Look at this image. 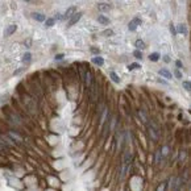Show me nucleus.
Listing matches in <instances>:
<instances>
[{"mask_svg":"<svg viewBox=\"0 0 191 191\" xmlns=\"http://www.w3.org/2000/svg\"><path fill=\"white\" fill-rule=\"evenodd\" d=\"M148 135L153 141H158V139H159V127L154 120L148 121Z\"/></svg>","mask_w":191,"mask_h":191,"instance_id":"nucleus-1","label":"nucleus"},{"mask_svg":"<svg viewBox=\"0 0 191 191\" xmlns=\"http://www.w3.org/2000/svg\"><path fill=\"white\" fill-rule=\"evenodd\" d=\"M141 25V18L140 17H135L132 21H129L128 24V30H131V32H135V30L139 28Z\"/></svg>","mask_w":191,"mask_h":191,"instance_id":"nucleus-2","label":"nucleus"},{"mask_svg":"<svg viewBox=\"0 0 191 191\" xmlns=\"http://www.w3.org/2000/svg\"><path fill=\"white\" fill-rule=\"evenodd\" d=\"M167 187L171 190H178L182 187V178L181 177H177L174 179H171V185H167Z\"/></svg>","mask_w":191,"mask_h":191,"instance_id":"nucleus-3","label":"nucleus"},{"mask_svg":"<svg viewBox=\"0 0 191 191\" xmlns=\"http://www.w3.org/2000/svg\"><path fill=\"white\" fill-rule=\"evenodd\" d=\"M82 16H83V12H75V13L70 17V22H69V26L75 25L76 22H78V21L82 18Z\"/></svg>","mask_w":191,"mask_h":191,"instance_id":"nucleus-4","label":"nucleus"},{"mask_svg":"<svg viewBox=\"0 0 191 191\" xmlns=\"http://www.w3.org/2000/svg\"><path fill=\"white\" fill-rule=\"evenodd\" d=\"M75 12H76V7H75V5H74V7H70V8H69L66 12H65V15L62 16V20H67V18H70Z\"/></svg>","mask_w":191,"mask_h":191,"instance_id":"nucleus-5","label":"nucleus"},{"mask_svg":"<svg viewBox=\"0 0 191 191\" xmlns=\"http://www.w3.org/2000/svg\"><path fill=\"white\" fill-rule=\"evenodd\" d=\"M98 9L100 11V12H109V11L112 9V5L108 4V3H100V4L98 5Z\"/></svg>","mask_w":191,"mask_h":191,"instance_id":"nucleus-6","label":"nucleus"},{"mask_svg":"<svg viewBox=\"0 0 191 191\" xmlns=\"http://www.w3.org/2000/svg\"><path fill=\"white\" fill-rule=\"evenodd\" d=\"M158 74L162 76V78H166V79H171L173 78V74L167 70V69H159L158 70Z\"/></svg>","mask_w":191,"mask_h":191,"instance_id":"nucleus-7","label":"nucleus"},{"mask_svg":"<svg viewBox=\"0 0 191 191\" xmlns=\"http://www.w3.org/2000/svg\"><path fill=\"white\" fill-rule=\"evenodd\" d=\"M32 18H34V20L38 21V22H44L45 20H46V17H45L44 13H38V12H33L32 13Z\"/></svg>","mask_w":191,"mask_h":191,"instance_id":"nucleus-8","label":"nucleus"},{"mask_svg":"<svg viewBox=\"0 0 191 191\" xmlns=\"http://www.w3.org/2000/svg\"><path fill=\"white\" fill-rule=\"evenodd\" d=\"M175 32L177 33H181V34H186L187 33V26L186 24H183V22H179L177 25V28H175Z\"/></svg>","mask_w":191,"mask_h":191,"instance_id":"nucleus-9","label":"nucleus"},{"mask_svg":"<svg viewBox=\"0 0 191 191\" xmlns=\"http://www.w3.org/2000/svg\"><path fill=\"white\" fill-rule=\"evenodd\" d=\"M98 21H99V24H102V25H108L109 24V18L104 16V15H100V16H98Z\"/></svg>","mask_w":191,"mask_h":191,"instance_id":"nucleus-10","label":"nucleus"},{"mask_svg":"<svg viewBox=\"0 0 191 191\" xmlns=\"http://www.w3.org/2000/svg\"><path fill=\"white\" fill-rule=\"evenodd\" d=\"M91 62H92L94 65H96V66H103L104 58H103V57H94V58L91 59Z\"/></svg>","mask_w":191,"mask_h":191,"instance_id":"nucleus-11","label":"nucleus"},{"mask_svg":"<svg viewBox=\"0 0 191 191\" xmlns=\"http://www.w3.org/2000/svg\"><path fill=\"white\" fill-rule=\"evenodd\" d=\"M16 29H17V25H16V24L9 25L8 28L5 29V36H11V34H13L15 32H16Z\"/></svg>","mask_w":191,"mask_h":191,"instance_id":"nucleus-12","label":"nucleus"},{"mask_svg":"<svg viewBox=\"0 0 191 191\" xmlns=\"http://www.w3.org/2000/svg\"><path fill=\"white\" fill-rule=\"evenodd\" d=\"M22 62L26 63V65H29L30 63V61H32V53H29V52H26L24 53V55H22Z\"/></svg>","mask_w":191,"mask_h":191,"instance_id":"nucleus-13","label":"nucleus"},{"mask_svg":"<svg viewBox=\"0 0 191 191\" xmlns=\"http://www.w3.org/2000/svg\"><path fill=\"white\" fill-rule=\"evenodd\" d=\"M109 76H111V79H112V81L116 83V85H119V83L121 82V81H120V76L117 75L115 71H111V72H109Z\"/></svg>","mask_w":191,"mask_h":191,"instance_id":"nucleus-14","label":"nucleus"},{"mask_svg":"<svg viewBox=\"0 0 191 191\" xmlns=\"http://www.w3.org/2000/svg\"><path fill=\"white\" fill-rule=\"evenodd\" d=\"M159 58H161V55H159V53H152L150 55H149V59L152 61V62H158L159 61Z\"/></svg>","mask_w":191,"mask_h":191,"instance_id":"nucleus-15","label":"nucleus"},{"mask_svg":"<svg viewBox=\"0 0 191 191\" xmlns=\"http://www.w3.org/2000/svg\"><path fill=\"white\" fill-rule=\"evenodd\" d=\"M44 22H45V25H46L48 28H50V26H53V25L55 24V18H54V17H49V18H46Z\"/></svg>","mask_w":191,"mask_h":191,"instance_id":"nucleus-16","label":"nucleus"},{"mask_svg":"<svg viewBox=\"0 0 191 191\" xmlns=\"http://www.w3.org/2000/svg\"><path fill=\"white\" fill-rule=\"evenodd\" d=\"M135 46L139 49V50H141V49H144V48H145V44H144V41H142V40H137L136 42H135Z\"/></svg>","mask_w":191,"mask_h":191,"instance_id":"nucleus-17","label":"nucleus"},{"mask_svg":"<svg viewBox=\"0 0 191 191\" xmlns=\"http://www.w3.org/2000/svg\"><path fill=\"white\" fill-rule=\"evenodd\" d=\"M139 115H140V119L142 120L144 123H148V117H146V113H145L142 109H140V111H139Z\"/></svg>","mask_w":191,"mask_h":191,"instance_id":"nucleus-18","label":"nucleus"},{"mask_svg":"<svg viewBox=\"0 0 191 191\" xmlns=\"http://www.w3.org/2000/svg\"><path fill=\"white\" fill-rule=\"evenodd\" d=\"M169 152H170L169 146H163V148L161 149V154H162V158L167 157V154H169Z\"/></svg>","mask_w":191,"mask_h":191,"instance_id":"nucleus-19","label":"nucleus"},{"mask_svg":"<svg viewBox=\"0 0 191 191\" xmlns=\"http://www.w3.org/2000/svg\"><path fill=\"white\" fill-rule=\"evenodd\" d=\"M161 161H162L161 150H157V152H156V163H161Z\"/></svg>","mask_w":191,"mask_h":191,"instance_id":"nucleus-20","label":"nucleus"},{"mask_svg":"<svg viewBox=\"0 0 191 191\" xmlns=\"http://www.w3.org/2000/svg\"><path fill=\"white\" fill-rule=\"evenodd\" d=\"M9 136H11V137H13V139L16 140V141H21V137L18 136L16 132H9Z\"/></svg>","mask_w":191,"mask_h":191,"instance_id":"nucleus-21","label":"nucleus"},{"mask_svg":"<svg viewBox=\"0 0 191 191\" xmlns=\"http://www.w3.org/2000/svg\"><path fill=\"white\" fill-rule=\"evenodd\" d=\"M182 86H183V88H185L186 91H189V92H190V90H191V83H190V82H187V81L183 82Z\"/></svg>","mask_w":191,"mask_h":191,"instance_id":"nucleus-22","label":"nucleus"},{"mask_svg":"<svg viewBox=\"0 0 191 191\" xmlns=\"http://www.w3.org/2000/svg\"><path fill=\"white\" fill-rule=\"evenodd\" d=\"M133 55H135L137 59H142V54H141V52L139 50V49H137V50H136L135 53H133Z\"/></svg>","mask_w":191,"mask_h":191,"instance_id":"nucleus-23","label":"nucleus"},{"mask_svg":"<svg viewBox=\"0 0 191 191\" xmlns=\"http://www.w3.org/2000/svg\"><path fill=\"white\" fill-rule=\"evenodd\" d=\"M174 74H175V78H178V79H181V78H182V75H183L182 72L179 71V69H177V70H175Z\"/></svg>","mask_w":191,"mask_h":191,"instance_id":"nucleus-24","label":"nucleus"},{"mask_svg":"<svg viewBox=\"0 0 191 191\" xmlns=\"http://www.w3.org/2000/svg\"><path fill=\"white\" fill-rule=\"evenodd\" d=\"M141 66H140V65L139 63H135V65H129V66H128V69H129V70H133V69H140Z\"/></svg>","mask_w":191,"mask_h":191,"instance_id":"nucleus-25","label":"nucleus"},{"mask_svg":"<svg viewBox=\"0 0 191 191\" xmlns=\"http://www.w3.org/2000/svg\"><path fill=\"white\" fill-rule=\"evenodd\" d=\"M104 36H113V30H112V29L104 30Z\"/></svg>","mask_w":191,"mask_h":191,"instance_id":"nucleus-26","label":"nucleus"},{"mask_svg":"<svg viewBox=\"0 0 191 191\" xmlns=\"http://www.w3.org/2000/svg\"><path fill=\"white\" fill-rule=\"evenodd\" d=\"M170 30H171V34H173V36H175V34H177V32H175V26H174L173 24H170Z\"/></svg>","mask_w":191,"mask_h":191,"instance_id":"nucleus-27","label":"nucleus"},{"mask_svg":"<svg viewBox=\"0 0 191 191\" xmlns=\"http://www.w3.org/2000/svg\"><path fill=\"white\" fill-rule=\"evenodd\" d=\"M175 66H177L178 69H182V67H183V65H182L181 61H175Z\"/></svg>","mask_w":191,"mask_h":191,"instance_id":"nucleus-28","label":"nucleus"},{"mask_svg":"<svg viewBox=\"0 0 191 191\" xmlns=\"http://www.w3.org/2000/svg\"><path fill=\"white\" fill-rule=\"evenodd\" d=\"M63 57H65V54H63V53H62V54H57V55L54 57V58H55V59H62V58H63Z\"/></svg>","mask_w":191,"mask_h":191,"instance_id":"nucleus-29","label":"nucleus"},{"mask_svg":"<svg viewBox=\"0 0 191 191\" xmlns=\"http://www.w3.org/2000/svg\"><path fill=\"white\" fill-rule=\"evenodd\" d=\"M91 52H94V54H98V53H99V49H98V48H91Z\"/></svg>","mask_w":191,"mask_h":191,"instance_id":"nucleus-30","label":"nucleus"},{"mask_svg":"<svg viewBox=\"0 0 191 191\" xmlns=\"http://www.w3.org/2000/svg\"><path fill=\"white\" fill-rule=\"evenodd\" d=\"M163 61H165V62H170V57L169 55H165V57H163Z\"/></svg>","mask_w":191,"mask_h":191,"instance_id":"nucleus-31","label":"nucleus"},{"mask_svg":"<svg viewBox=\"0 0 191 191\" xmlns=\"http://www.w3.org/2000/svg\"><path fill=\"white\" fill-rule=\"evenodd\" d=\"M166 185H167V183H162V185L158 187V190H163V189H165V187H166Z\"/></svg>","mask_w":191,"mask_h":191,"instance_id":"nucleus-32","label":"nucleus"},{"mask_svg":"<svg viewBox=\"0 0 191 191\" xmlns=\"http://www.w3.org/2000/svg\"><path fill=\"white\" fill-rule=\"evenodd\" d=\"M25 1H30V0H25Z\"/></svg>","mask_w":191,"mask_h":191,"instance_id":"nucleus-33","label":"nucleus"},{"mask_svg":"<svg viewBox=\"0 0 191 191\" xmlns=\"http://www.w3.org/2000/svg\"><path fill=\"white\" fill-rule=\"evenodd\" d=\"M0 150H1V148H0Z\"/></svg>","mask_w":191,"mask_h":191,"instance_id":"nucleus-34","label":"nucleus"}]
</instances>
